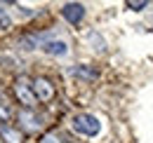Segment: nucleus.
<instances>
[{"label":"nucleus","mask_w":153,"mask_h":143,"mask_svg":"<svg viewBox=\"0 0 153 143\" xmlns=\"http://www.w3.org/2000/svg\"><path fill=\"white\" fill-rule=\"evenodd\" d=\"M71 127H73V131L80 134V136H97V134L101 131V122H99V117L92 115V113H78V115H73Z\"/></svg>","instance_id":"nucleus-1"},{"label":"nucleus","mask_w":153,"mask_h":143,"mask_svg":"<svg viewBox=\"0 0 153 143\" xmlns=\"http://www.w3.org/2000/svg\"><path fill=\"white\" fill-rule=\"evenodd\" d=\"M14 94H17V99H19V103L24 108H33L38 103V99L33 94V82L26 80V77H17L14 80Z\"/></svg>","instance_id":"nucleus-2"},{"label":"nucleus","mask_w":153,"mask_h":143,"mask_svg":"<svg viewBox=\"0 0 153 143\" xmlns=\"http://www.w3.org/2000/svg\"><path fill=\"white\" fill-rule=\"evenodd\" d=\"M19 122L26 131H38L40 127H42V117H40L33 108H24L19 113Z\"/></svg>","instance_id":"nucleus-3"},{"label":"nucleus","mask_w":153,"mask_h":143,"mask_svg":"<svg viewBox=\"0 0 153 143\" xmlns=\"http://www.w3.org/2000/svg\"><path fill=\"white\" fill-rule=\"evenodd\" d=\"M61 17L66 19L68 24H80L82 17H85V5H80V2H66L61 7Z\"/></svg>","instance_id":"nucleus-4"},{"label":"nucleus","mask_w":153,"mask_h":143,"mask_svg":"<svg viewBox=\"0 0 153 143\" xmlns=\"http://www.w3.org/2000/svg\"><path fill=\"white\" fill-rule=\"evenodd\" d=\"M40 49L45 54H50V56H66L68 54V42L61 40V38H50L47 42H42Z\"/></svg>","instance_id":"nucleus-5"},{"label":"nucleus","mask_w":153,"mask_h":143,"mask_svg":"<svg viewBox=\"0 0 153 143\" xmlns=\"http://www.w3.org/2000/svg\"><path fill=\"white\" fill-rule=\"evenodd\" d=\"M33 94H36V99L38 101H50L52 96H54V87H52V82L50 80H45V77H38V80H33Z\"/></svg>","instance_id":"nucleus-6"},{"label":"nucleus","mask_w":153,"mask_h":143,"mask_svg":"<svg viewBox=\"0 0 153 143\" xmlns=\"http://www.w3.org/2000/svg\"><path fill=\"white\" fill-rule=\"evenodd\" d=\"M0 136L5 139V143H21V131L12 125H0Z\"/></svg>","instance_id":"nucleus-7"},{"label":"nucleus","mask_w":153,"mask_h":143,"mask_svg":"<svg viewBox=\"0 0 153 143\" xmlns=\"http://www.w3.org/2000/svg\"><path fill=\"white\" fill-rule=\"evenodd\" d=\"M12 115H14V110H12V106H10L7 96L0 91V125H7V122L12 120Z\"/></svg>","instance_id":"nucleus-8"},{"label":"nucleus","mask_w":153,"mask_h":143,"mask_svg":"<svg viewBox=\"0 0 153 143\" xmlns=\"http://www.w3.org/2000/svg\"><path fill=\"white\" fill-rule=\"evenodd\" d=\"M40 143H68V141H66L59 131H47V134L40 139Z\"/></svg>","instance_id":"nucleus-9"},{"label":"nucleus","mask_w":153,"mask_h":143,"mask_svg":"<svg viewBox=\"0 0 153 143\" xmlns=\"http://www.w3.org/2000/svg\"><path fill=\"white\" fill-rule=\"evenodd\" d=\"M73 73H76L78 77H85V80H94V77H97V73H94V71H90V68H85V66H78Z\"/></svg>","instance_id":"nucleus-10"},{"label":"nucleus","mask_w":153,"mask_h":143,"mask_svg":"<svg viewBox=\"0 0 153 143\" xmlns=\"http://www.w3.org/2000/svg\"><path fill=\"white\" fill-rule=\"evenodd\" d=\"M125 7H130V10H134V12H139V10H146L149 2H146V0H137V2H134V0H127Z\"/></svg>","instance_id":"nucleus-11"},{"label":"nucleus","mask_w":153,"mask_h":143,"mask_svg":"<svg viewBox=\"0 0 153 143\" xmlns=\"http://www.w3.org/2000/svg\"><path fill=\"white\" fill-rule=\"evenodd\" d=\"M7 26H12V19L7 17L5 12H0V28H7Z\"/></svg>","instance_id":"nucleus-12"}]
</instances>
